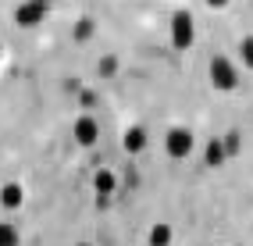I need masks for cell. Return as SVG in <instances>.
I'll list each match as a JSON object with an SVG mask.
<instances>
[{"label":"cell","mask_w":253,"mask_h":246,"mask_svg":"<svg viewBox=\"0 0 253 246\" xmlns=\"http://www.w3.org/2000/svg\"><path fill=\"white\" fill-rule=\"evenodd\" d=\"M211 79H214L217 89H235V82H239V75H235V68H232V61H225V57H214V61H211Z\"/></svg>","instance_id":"1"},{"label":"cell","mask_w":253,"mask_h":246,"mask_svg":"<svg viewBox=\"0 0 253 246\" xmlns=\"http://www.w3.org/2000/svg\"><path fill=\"white\" fill-rule=\"evenodd\" d=\"M50 11V4H46V0H25V4L18 7V11H14V22H18V25H36V22H43V14Z\"/></svg>","instance_id":"2"},{"label":"cell","mask_w":253,"mask_h":246,"mask_svg":"<svg viewBox=\"0 0 253 246\" xmlns=\"http://www.w3.org/2000/svg\"><path fill=\"white\" fill-rule=\"evenodd\" d=\"M171 36H175V46H178V50H185V46L193 43V18H189L185 11L175 14V22H171Z\"/></svg>","instance_id":"3"},{"label":"cell","mask_w":253,"mask_h":246,"mask_svg":"<svg viewBox=\"0 0 253 246\" xmlns=\"http://www.w3.org/2000/svg\"><path fill=\"white\" fill-rule=\"evenodd\" d=\"M193 150V136L185 132V128H171V132H168V154L171 157H185Z\"/></svg>","instance_id":"4"},{"label":"cell","mask_w":253,"mask_h":246,"mask_svg":"<svg viewBox=\"0 0 253 246\" xmlns=\"http://www.w3.org/2000/svg\"><path fill=\"white\" fill-rule=\"evenodd\" d=\"M22 186H14V182H7L4 189H0V204H4V207H22Z\"/></svg>","instance_id":"5"},{"label":"cell","mask_w":253,"mask_h":246,"mask_svg":"<svg viewBox=\"0 0 253 246\" xmlns=\"http://www.w3.org/2000/svg\"><path fill=\"white\" fill-rule=\"evenodd\" d=\"M75 136H79V143L89 146V143L96 139V125H93L89 118H79V122H75Z\"/></svg>","instance_id":"6"},{"label":"cell","mask_w":253,"mask_h":246,"mask_svg":"<svg viewBox=\"0 0 253 246\" xmlns=\"http://www.w3.org/2000/svg\"><path fill=\"white\" fill-rule=\"evenodd\" d=\"M228 154H225V143L221 139H214L211 146H207V164H211V168H217V164H221Z\"/></svg>","instance_id":"7"},{"label":"cell","mask_w":253,"mask_h":246,"mask_svg":"<svg viewBox=\"0 0 253 246\" xmlns=\"http://www.w3.org/2000/svg\"><path fill=\"white\" fill-rule=\"evenodd\" d=\"M150 246H171V228H168V225H154V232H150Z\"/></svg>","instance_id":"8"},{"label":"cell","mask_w":253,"mask_h":246,"mask_svg":"<svg viewBox=\"0 0 253 246\" xmlns=\"http://www.w3.org/2000/svg\"><path fill=\"white\" fill-rule=\"evenodd\" d=\"M0 246H18V228L11 221H0Z\"/></svg>","instance_id":"9"},{"label":"cell","mask_w":253,"mask_h":246,"mask_svg":"<svg viewBox=\"0 0 253 246\" xmlns=\"http://www.w3.org/2000/svg\"><path fill=\"white\" fill-rule=\"evenodd\" d=\"M125 146H128L132 154H136V150H143V146H146V132H143V128H128V136H125Z\"/></svg>","instance_id":"10"},{"label":"cell","mask_w":253,"mask_h":246,"mask_svg":"<svg viewBox=\"0 0 253 246\" xmlns=\"http://www.w3.org/2000/svg\"><path fill=\"white\" fill-rule=\"evenodd\" d=\"M239 50H243V61L253 68V36H246V40H243V46H239Z\"/></svg>","instance_id":"11"},{"label":"cell","mask_w":253,"mask_h":246,"mask_svg":"<svg viewBox=\"0 0 253 246\" xmlns=\"http://www.w3.org/2000/svg\"><path fill=\"white\" fill-rule=\"evenodd\" d=\"M89 32H93V25H89V18H82V22L75 25V40H86V36H89Z\"/></svg>","instance_id":"12"},{"label":"cell","mask_w":253,"mask_h":246,"mask_svg":"<svg viewBox=\"0 0 253 246\" xmlns=\"http://www.w3.org/2000/svg\"><path fill=\"white\" fill-rule=\"evenodd\" d=\"M239 150V132H228L225 136V154H235Z\"/></svg>","instance_id":"13"},{"label":"cell","mask_w":253,"mask_h":246,"mask_svg":"<svg viewBox=\"0 0 253 246\" xmlns=\"http://www.w3.org/2000/svg\"><path fill=\"white\" fill-rule=\"evenodd\" d=\"M207 4H211V7H225V4H228V0H207Z\"/></svg>","instance_id":"14"},{"label":"cell","mask_w":253,"mask_h":246,"mask_svg":"<svg viewBox=\"0 0 253 246\" xmlns=\"http://www.w3.org/2000/svg\"><path fill=\"white\" fill-rule=\"evenodd\" d=\"M82 246H86V243H82Z\"/></svg>","instance_id":"15"}]
</instances>
